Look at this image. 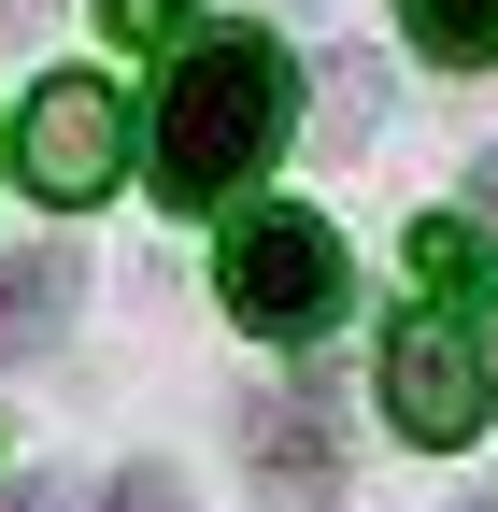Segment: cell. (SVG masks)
Returning <instances> with one entry per match:
<instances>
[{"label":"cell","instance_id":"1","mask_svg":"<svg viewBox=\"0 0 498 512\" xmlns=\"http://www.w3.org/2000/svg\"><path fill=\"white\" fill-rule=\"evenodd\" d=\"M285 143V57L257 29H185L171 43V86H157V200L171 214H214L228 185H257V157Z\"/></svg>","mask_w":498,"mask_h":512},{"label":"cell","instance_id":"2","mask_svg":"<svg viewBox=\"0 0 498 512\" xmlns=\"http://www.w3.org/2000/svg\"><path fill=\"white\" fill-rule=\"evenodd\" d=\"M214 299L242 313L257 342H314V328H342V228L328 214H242L228 228V256H214Z\"/></svg>","mask_w":498,"mask_h":512},{"label":"cell","instance_id":"3","mask_svg":"<svg viewBox=\"0 0 498 512\" xmlns=\"http://www.w3.org/2000/svg\"><path fill=\"white\" fill-rule=\"evenodd\" d=\"M15 171H29V200H57V214L114 200V171H129V114H114V86L57 72V86L15 114Z\"/></svg>","mask_w":498,"mask_h":512},{"label":"cell","instance_id":"4","mask_svg":"<svg viewBox=\"0 0 498 512\" xmlns=\"http://www.w3.org/2000/svg\"><path fill=\"white\" fill-rule=\"evenodd\" d=\"M385 427L427 441V456H456V441L484 427V342H470V313H399V342H385Z\"/></svg>","mask_w":498,"mask_h":512},{"label":"cell","instance_id":"5","mask_svg":"<svg viewBox=\"0 0 498 512\" xmlns=\"http://www.w3.org/2000/svg\"><path fill=\"white\" fill-rule=\"evenodd\" d=\"M257 470H271V498H299V512L342 498V441H328V399H314V384H299V399H257Z\"/></svg>","mask_w":498,"mask_h":512},{"label":"cell","instance_id":"6","mask_svg":"<svg viewBox=\"0 0 498 512\" xmlns=\"http://www.w3.org/2000/svg\"><path fill=\"white\" fill-rule=\"evenodd\" d=\"M57 313H72V256H57V242L0 256V356H43V342H57Z\"/></svg>","mask_w":498,"mask_h":512},{"label":"cell","instance_id":"7","mask_svg":"<svg viewBox=\"0 0 498 512\" xmlns=\"http://www.w3.org/2000/svg\"><path fill=\"white\" fill-rule=\"evenodd\" d=\"M413 271L442 285L456 313H484V299H498V256H484V228H470V214H427V228H413Z\"/></svg>","mask_w":498,"mask_h":512},{"label":"cell","instance_id":"8","mask_svg":"<svg viewBox=\"0 0 498 512\" xmlns=\"http://www.w3.org/2000/svg\"><path fill=\"white\" fill-rule=\"evenodd\" d=\"M399 29L442 57V72H484L498 57V0H399Z\"/></svg>","mask_w":498,"mask_h":512},{"label":"cell","instance_id":"9","mask_svg":"<svg viewBox=\"0 0 498 512\" xmlns=\"http://www.w3.org/2000/svg\"><path fill=\"white\" fill-rule=\"evenodd\" d=\"M114 43H185V0H100Z\"/></svg>","mask_w":498,"mask_h":512},{"label":"cell","instance_id":"10","mask_svg":"<svg viewBox=\"0 0 498 512\" xmlns=\"http://www.w3.org/2000/svg\"><path fill=\"white\" fill-rule=\"evenodd\" d=\"M114 512H185V484H171V470H129V484H114Z\"/></svg>","mask_w":498,"mask_h":512},{"label":"cell","instance_id":"11","mask_svg":"<svg viewBox=\"0 0 498 512\" xmlns=\"http://www.w3.org/2000/svg\"><path fill=\"white\" fill-rule=\"evenodd\" d=\"M15 512H86V498L72 484H15Z\"/></svg>","mask_w":498,"mask_h":512}]
</instances>
